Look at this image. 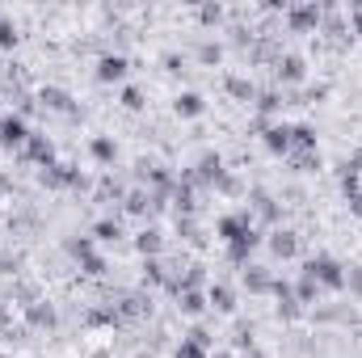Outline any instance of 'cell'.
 <instances>
[{
    "label": "cell",
    "mask_w": 362,
    "mask_h": 358,
    "mask_svg": "<svg viewBox=\"0 0 362 358\" xmlns=\"http://www.w3.org/2000/svg\"><path fill=\"white\" fill-rule=\"evenodd\" d=\"M303 274H308V278H316V287H329V291H341V287H346V266H341V262H333L329 253L308 258V262H303Z\"/></svg>",
    "instance_id": "obj_1"
},
{
    "label": "cell",
    "mask_w": 362,
    "mask_h": 358,
    "mask_svg": "<svg viewBox=\"0 0 362 358\" xmlns=\"http://www.w3.org/2000/svg\"><path fill=\"white\" fill-rule=\"evenodd\" d=\"M25 139H30L25 118H21V114H4V118H0V144H4V148H21Z\"/></svg>",
    "instance_id": "obj_2"
},
{
    "label": "cell",
    "mask_w": 362,
    "mask_h": 358,
    "mask_svg": "<svg viewBox=\"0 0 362 358\" xmlns=\"http://www.w3.org/2000/svg\"><path fill=\"white\" fill-rule=\"evenodd\" d=\"M68 253L81 262V266L89 270V274H101L105 270V262H101V253L93 249V236H81V241H68Z\"/></svg>",
    "instance_id": "obj_3"
},
{
    "label": "cell",
    "mask_w": 362,
    "mask_h": 358,
    "mask_svg": "<svg viewBox=\"0 0 362 358\" xmlns=\"http://www.w3.org/2000/svg\"><path fill=\"white\" fill-rule=\"evenodd\" d=\"M270 253L274 258H282V262L295 258V253H299V236H295L291 228H274L270 232Z\"/></svg>",
    "instance_id": "obj_4"
},
{
    "label": "cell",
    "mask_w": 362,
    "mask_h": 358,
    "mask_svg": "<svg viewBox=\"0 0 362 358\" xmlns=\"http://www.w3.org/2000/svg\"><path fill=\"white\" fill-rule=\"evenodd\" d=\"M127 55H101L97 59V81H105V85H114V81H122L127 76Z\"/></svg>",
    "instance_id": "obj_5"
},
{
    "label": "cell",
    "mask_w": 362,
    "mask_h": 358,
    "mask_svg": "<svg viewBox=\"0 0 362 358\" xmlns=\"http://www.w3.org/2000/svg\"><path fill=\"white\" fill-rule=\"evenodd\" d=\"M286 21H291V30H312L320 21V8L316 4H295V8H286Z\"/></svg>",
    "instance_id": "obj_6"
},
{
    "label": "cell",
    "mask_w": 362,
    "mask_h": 358,
    "mask_svg": "<svg viewBox=\"0 0 362 358\" xmlns=\"http://www.w3.org/2000/svg\"><path fill=\"white\" fill-rule=\"evenodd\" d=\"M25 152H30L38 165H55V148H51V139H47V135H34V131H30V139H25Z\"/></svg>",
    "instance_id": "obj_7"
},
{
    "label": "cell",
    "mask_w": 362,
    "mask_h": 358,
    "mask_svg": "<svg viewBox=\"0 0 362 358\" xmlns=\"http://www.w3.org/2000/svg\"><path fill=\"white\" fill-rule=\"evenodd\" d=\"M270 291L278 295V312H282V316H295V312L303 308V304L295 299V287H286L282 278H274V287H270Z\"/></svg>",
    "instance_id": "obj_8"
},
{
    "label": "cell",
    "mask_w": 362,
    "mask_h": 358,
    "mask_svg": "<svg viewBox=\"0 0 362 358\" xmlns=\"http://www.w3.org/2000/svg\"><path fill=\"white\" fill-rule=\"evenodd\" d=\"M223 178H228V173H223V161H219L215 152H206V156L198 161V173H194V181H215V185H219Z\"/></svg>",
    "instance_id": "obj_9"
},
{
    "label": "cell",
    "mask_w": 362,
    "mask_h": 358,
    "mask_svg": "<svg viewBox=\"0 0 362 358\" xmlns=\"http://www.w3.org/2000/svg\"><path fill=\"white\" fill-rule=\"evenodd\" d=\"M266 148H270V152H278V156H282V152H291V127H286V122H274V127H266Z\"/></svg>",
    "instance_id": "obj_10"
},
{
    "label": "cell",
    "mask_w": 362,
    "mask_h": 358,
    "mask_svg": "<svg viewBox=\"0 0 362 358\" xmlns=\"http://www.w3.org/2000/svg\"><path fill=\"white\" fill-rule=\"evenodd\" d=\"M206 304H211V308H219V312H232V308H236V295H232V287H228V282H215V287L206 291Z\"/></svg>",
    "instance_id": "obj_11"
},
{
    "label": "cell",
    "mask_w": 362,
    "mask_h": 358,
    "mask_svg": "<svg viewBox=\"0 0 362 358\" xmlns=\"http://www.w3.org/2000/svg\"><path fill=\"white\" fill-rule=\"evenodd\" d=\"M42 181H47V185H76V181H81V173H76L72 165H47Z\"/></svg>",
    "instance_id": "obj_12"
},
{
    "label": "cell",
    "mask_w": 362,
    "mask_h": 358,
    "mask_svg": "<svg viewBox=\"0 0 362 358\" xmlns=\"http://www.w3.org/2000/svg\"><path fill=\"white\" fill-rule=\"evenodd\" d=\"M278 76L291 81V85L303 81V59H299V55H278Z\"/></svg>",
    "instance_id": "obj_13"
},
{
    "label": "cell",
    "mask_w": 362,
    "mask_h": 358,
    "mask_svg": "<svg viewBox=\"0 0 362 358\" xmlns=\"http://www.w3.org/2000/svg\"><path fill=\"white\" fill-rule=\"evenodd\" d=\"M291 148H303V152H316V131L308 122H295L291 127Z\"/></svg>",
    "instance_id": "obj_14"
},
{
    "label": "cell",
    "mask_w": 362,
    "mask_h": 358,
    "mask_svg": "<svg viewBox=\"0 0 362 358\" xmlns=\"http://www.w3.org/2000/svg\"><path fill=\"white\" fill-rule=\"evenodd\" d=\"M89 152H93V161H97V165H114V156H118L114 139H105V135H97V139H93Z\"/></svg>",
    "instance_id": "obj_15"
},
{
    "label": "cell",
    "mask_w": 362,
    "mask_h": 358,
    "mask_svg": "<svg viewBox=\"0 0 362 358\" xmlns=\"http://www.w3.org/2000/svg\"><path fill=\"white\" fill-rule=\"evenodd\" d=\"M38 101H42L47 110H72V97L64 89H55V85H47V89L38 93Z\"/></svg>",
    "instance_id": "obj_16"
},
{
    "label": "cell",
    "mask_w": 362,
    "mask_h": 358,
    "mask_svg": "<svg viewBox=\"0 0 362 358\" xmlns=\"http://www.w3.org/2000/svg\"><path fill=\"white\" fill-rule=\"evenodd\" d=\"M173 110H177L181 118H198V114H202V97H198V93H177Z\"/></svg>",
    "instance_id": "obj_17"
},
{
    "label": "cell",
    "mask_w": 362,
    "mask_h": 358,
    "mask_svg": "<svg viewBox=\"0 0 362 358\" xmlns=\"http://www.w3.org/2000/svg\"><path fill=\"white\" fill-rule=\"evenodd\" d=\"M177 358H211V346L185 333V337H181V346H177Z\"/></svg>",
    "instance_id": "obj_18"
},
{
    "label": "cell",
    "mask_w": 362,
    "mask_h": 358,
    "mask_svg": "<svg viewBox=\"0 0 362 358\" xmlns=\"http://www.w3.org/2000/svg\"><path fill=\"white\" fill-rule=\"evenodd\" d=\"M135 249H139L144 258H156V253H160V232H156V228L139 232V236H135Z\"/></svg>",
    "instance_id": "obj_19"
},
{
    "label": "cell",
    "mask_w": 362,
    "mask_h": 358,
    "mask_svg": "<svg viewBox=\"0 0 362 358\" xmlns=\"http://www.w3.org/2000/svg\"><path fill=\"white\" fill-rule=\"evenodd\" d=\"M245 282H249V291H270V287H274V278L262 266H249V270H245Z\"/></svg>",
    "instance_id": "obj_20"
},
{
    "label": "cell",
    "mask_w": 362,
    "mask_h": 358,
    "mask_svg": "<svg viewBox=\"0 0 362 358\" xmlns=\"http://www.w3.org/2000/svg\"><path fill=\"white\" fill-rule=\"evenodd\" d=\"M316 295H320V287H316V278H308V274H299V287H295V299H299V304H316Z\"/></svg>",
    "instance_id": "obj_21"
},
{
    "label": "cell",
    "mask_w": 362,
    "mask_h": 358,
    "mask_svg": "<svg viewBox=\"0 0 362 358\" xmlns=\"http://www.w3.org/2000/svg\"><path fill=\"white\" fill-rule=\"evenodd\" d=\"M228 93H232V97H240V101L257 97V89H253V81H245V76H228Z\"/></svg>",
    "instance_id": "obj_22"
},
{
    "label": "cell",
    "mask_w": 362,
    "mask_h": 358,
    "mask_svg": "<svg viewBox=\"0 0 362 358\" xmlns=\"http://www.w3.org/2000/svg\"><path fill=\"white\" fill-rule=\"evenodd\" d=\"M93 236H97V241H118V236H122V228H118V219H97Z\"/></svg>",
    "instance_id": "obj_23"
},
{
    "label": "cell",
    "mask_w": 362,
    "mask_h": 358,
    "mask_svg": "<svg viewBox=\"0 0 362 358\" xmlns=\"http://www.w3.org/2000/svg\"><path fill=\"white\" fill-rule=\"evenodd\" d=\"M25 316H30L34 325H55V308H47V304H30Z\"/></svg>",
    "instance_id": "obj_24"
},
{
    "label": "cell",
    "mask_w": 362,
    "mask_h": 358,
    "mask_svg": "<svg viewBox=\"0 0 362 358\" xmlns=\"http://www.w3.org/2000/svg\"><path fill=\"white\" fill-rule=\"evenodd\" d=\"M181 308H185L189 316H198V312L206 308V295H198V291H181Z\"/></svg>",
    "instance_id": "obj_25"
},
{
    "label": "cell",
    "mask_w": 362,
    "mask_h": 358,
    "mask_svg": "<svg viewBox=\"0 0 362 358\" xmlns=\"http://www.w3.org/2000/svg\"><path fill=\"white\" fill-rule=\"evenodd\" d=\"M17 47V25L8 17H0V51H13Z\"/></svg>",
    "instance_id": "obj_26"
},
{
    "label": "cell",
    "mask_w": 362,
    "mask_h": 358,
    "mask_svg": "<svg viewBox=\"0 0 362 358\" xmlns=\"http://www.w3.org/2000/svg\"><path fill=\"white\" fill-rule=\"evenodd\" d=\"M257 110H262V114L282 110V97H278V93H257Z\"/></svg>",
    "instance_id": "obj_27"
},
{
    "label": "cell",
    "mask_w": 362,
    "mask_h": 358,
    "mask_svg": "<svg viewBox=\"0 0 362 358\" xmlns=\"http://www.w3.org/2000/svg\"><path fill=\"white\" fill-rule=\"evenodd\" d=\"M144 282H165V266H160L156 258H148V262H144Z\"/></svg>",
    "instance_id": "obj_28"
},
{
    "label": "cell",
    "mask_w": 362,
    "mask_h": 358,
    "mask_svg": "<svg viewBox=\"0 0 362 358\" xmlns=\"http://www.w3.org/2000/svg\"><path fill=\"white\" fill-rule=\"evenodd\" d=\"M198 59H202V64H219V59H223L219 42H202V47H198Z\"/></svg>",
    "instance_id": "obj_29"
},
{
    "label": "cell",
    "mask_w": 362,
    "mask_h": 358,
    "mask_svg": "<svg viewBox=\"0 0 362 358\" xmlns=\"http://www.w3.org/2000/svg\"><path fill=\"white\" fill-rule=\"evenodd\" d=\"M148 207H152V198H148L144 190H135V194H127V211H135V215H139V211H148Z\"/></svg>",
    "instance_id": "obj_30"
},
{
    "label": "cell",
    "mask_w": 362,
    "mask_h": 358,
    "mask_svg": "<svg viewBox=\"0 0 362 358\" xmlns=\"http://www.w3.org/2000/svg\"><path fill=\"white\" fill-rule=\"evenodd\" d=\"M346 287H350V295H362V266L346 270Z\"/></svg>",
    "instance_id": "obj_31"
},
{
    "label": "cell",
    "mask_w": 362,
    "mask_h": 358,
    "mask_svg": "<svg viewBox=\"0 0 362 358\" xmlns=\"http://www.w3.org/2000/svg\"><path fill=\"white\" fill-rule=\"evenodd\" d=\"M122 105H127V110H139V105H144V93L135 89V85H127V89H122Z\"/></svg>",
    "instance_id": "obj_32"
},
{
    "label": "cell",
    "mask_w": 362,
    "mask_h": 358,
    "mask_svg": "<svg viewBox=\"0 0 362 358\" xmlns=\"http://www.w3.org/2000/svg\"><path fill=\"white\" fill-rule=\"evenodd\" d=\"M341 173H350V178H358V173H362V152H354V156L346 161V169H341Z\"/></svg>",
    "instance_id": "obj_33"
},
{
    "label": "cell",
    "mask_w": 362,
    "mask_h": 358,
    "mask_svg": "<svg viewBox=\"0 0 362 358\" xmlns=\"http://www.w3.org/2000/svg\"><path fill=\"white\" fill-rule=\"evenodd\" d=\"M350 17H354V34H362V4H354V8H350Z\"/></svg>",
    "instance_id": "obj_34"
},
{
    "label": "cell",
    "mask_w": 362,
    "mask_h": 358,
    "mask_svg": "<svg viewBox=\"0 0 362 358\" xmlns=\"http://www.w3.org/2000/svg\"><path fill=\"white\" fill-rule=\"evenodd\" d=\"M350 207H354V215H362V190L358 194H350Z\"/></svg>",
    "instance_id": "obj_35"
},
{
    "label": "cell",
    "mask_w": 362,
    "mask_h": 358,
    "mask_svg": "<svg viewBox=\"0 0 362 358\" xmlns=\"http://www.w3.org/2000/svg\"><path fill=\"white\" fill-rule=\"evenodd\" d=\"M211 358H232V354H228V350H219V354H211Z\"/></svg>",
    "instance_id": "obj_36"
},
{
    "label": "cell",
    "mask_w": 362,
    "mask_h": 358,
    "mask_svg": "<svg viewBox=\"0 0 362 358\" xmlns=\"http://www.w3.org/2000/svg\"><path fill=\"white\" fill-rule=\"evenodd\" d=\"M0 190H4V178H0Z\"/></svg>",
    "instance_id": "obj_37"
}]
</instances>
